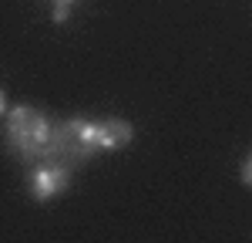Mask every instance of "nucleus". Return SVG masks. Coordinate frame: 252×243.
Segmentation results:
<instances>
[{
	"instance_id": "obj_5",
	"label": "nucleus",
	"mask_w": 252,
	"mask_h": 243,
	"mask_svg": "<svg viewBox=\"0 0 252 243\" xmlns=\"http://www.w3.org/2000/svg\"><path fill=\"white\" fill-rule=\"evenodd\" d=\"M67 10H71L67 3H54V20H58V24H64V20H67Z\"/></svg>"
},
{
	"instance_id": "obj_6",
	"label": "nucleus",
	"mask_w": 252,
	"mask_h": 243,
	"mask_svg": "<svg viewBox=\"0 0 252 243\" xmlns=\"http://www.w3.org/2000/svg\"><path fill=\"white\" fill-rule=\"evenodd\" d=\"M242 186H252V162H242Z\"/></svg>"
},
{
	"instance_id": "obj_7",
	"label": "nucleus",
	"mask_w": 252,
	"mask_h": 243,
	"mask_svg": "<svg viewBox=\"0 0 252 243\" xmlns=\"http://www.w3.org/2000/svg\"><path fill=\"white\" fill-rule=\"evenodd\" d=\"M7 112V95H3V88H0V115Z\"/></svg>"
},
{
	"instance_id": "obj_4",
	"label": "nucleus",
	"mask_w": 252,
	"mask_h": 243,
	"mask_svg": "<svg viewBox=\"0 0 252 243\" xmlns=\"http://www.w3.org/2000/svg\"><path fill=\"white\" fill-rule=\"evenodd\" d=\"M131 139H135V128H131V122H128V119L94 122V142H97V149H125Z\"/></svg>"
},
{
	"instance_id": "obj_8",
	"label": "nucleus",
	"mask_w": 252,
	"mask_h": 243,
	"mask_svg": "<svg viewBox=\"0 0 252 243\" xmlns=\"http://www.w3.org/2000/svg\"><path fill=\"white\" fill-rule=\"evenodd\" d=\"M54 3H67V7H71V3H74V0H54Z\"/></svg>"
},
{
	"instance_id": "obj_1",
	"label": "nucleus",
	"mask_w": 252,
	"mask_h": 243,
	"mask_svg": "<svg viewBox=\"0 0 252 243\" xmlns=\"http://www.w3.org/2000/svg\"><path fill=\"white\" fill-rule=\"evenodd\" d=\"M51 135V122L34 105H17L7 115V142L17 149L20 156H44Z\"/></svg>"
},
{
	"instance_id": "obj_3",
	"label": "nucleus",
	"mask_w": 252,
	"mask_h": 243,
	"mask_svg": "<svg viewBox=\"0 0 252 243\" xmlns=\"http://www.w3.org/2000/svg\"><path fill=\"white\" fill-rule=\"evenodd\" d=\"M67 169L64 165H58V162H47V165H37L34 172H31V196L37 202H47L54 200V196H61L64 189H67Z\"/></svg>"
},
{
	"instance_id": "obj_2",
	"label": "nucleus",
	"mask_w": 252,
	"mask_h": 243,
	"mask_svg": "<svg viewBox=\"0 0 252 243\" xmlns=\"http://www.w3.org/2000/svg\"><path fill=\"white\" fill-rule=\"evenodd\" d=\"M97 152L94 142V122L88 119H67L58 128H51L44 156H67V159H88Z\"/></svg>"
}]
</instances>
